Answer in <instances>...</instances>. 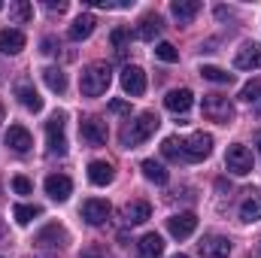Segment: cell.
<instances>
[{
	"label": "cell",
	"instance_id": "6da1fadb",
	"mask_svg": "<svg viewBox=\"0 0 261 258\" xmlns=\"http://www.w3.org/2000/svg\"><path fill=\"white\" fill-rule=\"evenodd\" d=\"M110 82H113V70H110L107 61H91V64L82 67V73H79V88H82L85 97H100V94H107Z\"/></svg>",
	"mask_w": 261,
	"mask_h": 258
},
{
	"label": "cell",
	"instance_id": "7a4b0ae2",
	"mask_svg": "<svg viewBox=\"0 0 261 258\" xmlns=\"http://www.w3.org/2000/svg\"><path fill=\"white\" fill-rule=\"evenodd\" d=\"M161 125V119L155 116V113H140L134 122H128L125 128H122V146L125 149H137V146H143L155 131Z\"/></svg>",
	"mask_w": 261,
	"mask_h": 258
},
{
	"label": "cell",
	"instance_id": "3957f363",
	"mask_svg": "<svg viewBox=\"0 0 261 258\" xmlns=\"http://www.w3.org/2000/svg\"><path fill=\"white\" fill-rule=\"evenodd\" d=\"M200 113H203L206 122H216V125H231L234 122V104L225 94H203Z\"/></svg>",
	"mask_w": 261,
	"mask_h": 258
},
{
	"label": "cell",
	"instance_id": "277c9868",
	"mask_svg": "<svg viewBox=\"0 0 261 258\" xmlns=\"http://www.w3.org/2000/svg\"><path fill=\"white\" fill-rule=\"evenodd\" d=\"M210 152H213V137L203 131H195L189 140H182V161H203L210 158Z\"/></svg>",
	"mask_w": 261,
	"mask_h": 258
},
{
	"label": "cell",
	"instance_id": "5b68a950",
	"mask_svg": "<svg viewBox=\"0 0 261 258\" xmlns=\"http://www.w3.org/2000/svg\"><path fill=\"white\" fill-rule=\"evenodd\" d=\"M225 167H228L234 176H246V173H252V152H249L243 143L228 146V152H225Z\"/></svg>",
	"mask_w": 261,
	"mask_h": 258
},
{
	"label": "cell",
	"instance_id": "8992f818",
	"mask_svg": "<svg viewBox=\"0 0 261 258\" xmlns=\"http://www.w3.org/2000/svg\"><path fill=\"white\" fill-rule=\"evenodd\" d=\"M12 91H15V97L21 100V107H28L31 113H40V110H43V97H40V91L34 88V82H31L28 76H21V79H15V85H12Z\"/></svg>",
	"mask_w": 261,
	"mask_h": 258
},
{
	"label": "cell",
	"instance_id": "52a82bcc",
	"mask_svg": "<svg viewBox=\"0 0 261 258\" xmlns=\"http://www.w3.org/2000/svg\"><path fill=\"white\" fill-rule=\"evenodd\" d=\"M79 134H82V140H85L88 146H103L107 137H110L107 122H100V119H94V116H88V119L79 122Z\"/></svg>",
	"mask_w": 261,
	"mask_h": 258
},
{
	"label": "cell",
	"instance_id": "ba28073f",
	"mask_svg": "<svg viewBox=\"0 0 261 258\" xmlns=\"http://www.w3.org/2000/svg\"><path fill=\"white\" fill-rule=\"evenodd\" d=\"M46 140H49V152H52V155H64L67 152L64 116H52V119L46 122Z\"/></svg>",
	"mask_w": 261,
	"mask_h": 258
},
{
	"label": "cell",
	"instance_id": "9c48e42d",
	"mask_svg": "<svg viewBox=\"0 0 261 258\" xmlns=\"http://www.w3.org/2000/svg\"><path fill=\"white\" fill-rule=\"evenodd\" d=\"M110 213H113V207H110V200H103V197H88V200L82 203V219H85L88 225H103V222L110 219Z\"/></svg>",
	"mask_w": 261,
	"mask_h": 258
},
{
	"label": "cell",
	"instance_id": "30bf717a",
	"mask_svg": "<svg viewBox=\"0 0 261 258\" xmlns=\"http://www.w3.org/2000/svg\"><path fill=\"white\" fill-rule=\"evenodd\" d=\"M197 252L203 258H228L231 255V240L222 237V234H210L197 243Z\"/></svg>",
	"mask_w": 261,
	"mask_h": 258
},
{
	"label": "cell",
	"instance_id": "8fae6325",
	"mask_svg": "<svg viewBox=\"0 0 261 258\" xmlns=\"http://www.w3.org/2000/svg\"><path fill=\"white\" fill-rule=\"evenodd\" d=\"M197 228V216L195 213H176V216H170L167 219V231L176 237V240H186V237H192Z\"/></svg>",
	"mask_w": 261,
	"mask_h": 258
},
{
	"label": "cell",
	"instance_id": "7c38bea8",
	"mask_svg": "<svg viewBox=\"0 0 261 258\" xmlns=\"http://www.w3.org/2000/svg\"><path fill=\"white\" fill-rule=\"evenodd\" d=\"M237 70H258L261 67V43H243L234 58Z\"/></svg>",
	"mask_w": 261,
	"mask_h": 258
},
{
	"label": "cell",
	"instance_id": "4fadbf2b",
	"mask_svg": "<svg viewBox=\"0 0 261 258\" xmlns=\"http://www.w3.org/2000/svg\"><path fill=\"white\" fill-rule=\"evenodd\" d=\"M122 88H125V94H130V97H140L146 91V73L140 67L128 64L122 70Z\"/></svg>",
	"mask_w": 261,
	"mask_h": 258
},
{
	"label": "cell",
	"instance_id": "5bb4252c",
	"mask_svg": "<svg viewBox=\"0 0 261 258\" xmlns=\"http://www.w3.org/2000/svg\"><path fill=\"white\" fill-rule=\"evenodd\" d=\"M73 192V183H70V176L64 173H52L49 179H46V194L52 197V200H58V203H64L67 197Z\"/></svg>",
	"mask_w": 261,
	"mask_h": 258
},
{
	"label": "cell",
	"instance_id": "9a60e30c",
	"mask_svg": "<svg viewBox=\"0 0 261 258\" xmlns=\"http://www.w3.org/2000/svg\"><path fill=\"white\" fill-rule=\"evenodd\" d=\"M240 219L243 222H261V189H249L240 203Z\"/></svg>",
	"mask_w": 261,
	"mask_h": 258
},
{
	"label": "cell",
	"instance_id": "2e32d148",
	"mask_svg": "<svg viewBox=\"0 0 261 258\" xmlns=\"http://www.w3.org/2000/svg\"><path fill=\"white\" fill-rule=\"evenodd\" d=\"M94 28H97V18H94L91 12H85V15H79V18L70 24L67 37H70L73 43H82V40H88V37L94 34Z\"/></svg>",
	"mask_w": 261,
	"mask_h": 258
},
{
	"label": "cell",
	"instance_id": "e0dca14e",
	"mask_svg": "<svg viewBox=\"0 0 261 258\" xmlns=\"http://www.w3.org/2000/svg\"><path fill=\"white\" fill-rule=\"evenodd\" d=\"M122 219H125V225H143V222L152 219V207L146 200H130L122 210Z\"/></svg>",
	"mask_w": 261,
	"mask_h": 258
},
{
	"label": "cell",
	"instance_id": "ac0fdd59",
	"mask_svg": "<svg viewBox=\"0 0 261 258\" xmlns=\"http://www.w3.org/2000/svg\"><path fill=\"white\" fill-rule=\"evenodd\" d=\"M37 243H40V246H67V243H70V234H67L58 222H52V225H46V228L37 234Z\"/></svg>",
	"mask_w": 261,
	"mask_h": 258
},
{
	"label": "cell",
	"instance_id": "d6986e66",
	"mask_svg": "<svg viewBox=\"0 0 261 258\" xmlns=\"http://www.w3.org/2000/svg\"><path fill=\"white\" fill-rule=\"evenodd\" d=\"M192 100H195V94H192L189 88H173V91H167V97H164V107H167L170 113H189Z\"/></svg>",
	"mask_w": 261,
	"mask_h": 258
},
{
	"label": "cell",
	"instance_id": "ffe728a7",
	"mask_svg": "<svg viewBox=\"0 0 261 258\" xmlns=\"http://www.w3.org/2000/svg\"><path fill=\"white\" fill-rule=\"evenodd\" d=\"M6 146L12 149V152H18V155H24L31 146H34V140H31V134L28 128H21V125H12V128L6 131Z\"/></svg>",
	"mask_w": 261,
	"mask_h": 258
},
{
	"label": "cell",
	"instance_id": "44dd1931",
	"mask_svg": "<svg viewBox=\"0 0 261 258\" xmlns=\"http://www.w3.org/2000/svg\"><path fill=\"white\" fill-rule=\"evenodd\" d=\"M113 176H116V170L110 161H91L88 164V183L91 186H110Z\"/></svg>",
	"mask_w": 261,
	"mask_h": 258
},
{
	"label": "cell",
	"instance_id": "7402d4cb",
	"mask_svg": "<svg viewBox=\"0 0 261 258\" xmlns=\"http://www.w3.org/2000/svg\"><path fill=\"white\" fill-rule=\"evenodd\" d=\"M21 49H24V34L21 31H15V28L0 31V52L3 55H18Z\"/></svg>",
	"mask_w": 261,
	"mask_h": 258
},
{
	"label": "cell",
	"instance_id": "603a6c76",
	"mask_svg": "<svg viewBox=\"0 0 261 258\" xmlns=\"http://www.w3.org/2000/svg\"><path fill=\"white\" fill-rule=\"evenodd\" d=\"M161 24H164V21H161L158 15H146V18H143V21L137 24L134 37H137V40H143V43H152V40H155V37L161 34Z\"/></svg>",
	"mask_w": 261,
	"mask_h": 258
},
{
	"label": "cell",
	"instance_id": "cb8c5ba5",
	"mask_svg": "<svg viewBox=\"0 0 261 258\" xmlns=\"http://www.w3.org/2000/svg\"><path fill=\"white\" fill-rule=\"evenodd\" d=\"M137 252H140V258H161L164 255V240L158 234H146L137 243Z\"/></svg>",
	"mask_w": 261,
	"mask_h": 258
},
{
	"label": "cell",
	"instance_id": "d4e9b609",
	"mask_svg": "<svg viewBox=\"0 0 261 258\" xmlns=\"http://www.w3.org/2000/svg\"><path fill=\"white\" fill-rule=\"evenodd\" d=\"M140 170H143V176H146L149 183H155V186H164V183L170 179V173L164 170V164H158L155 158H146V161L140 164Z\"/></svg>",
	"mask_w": 261,
	"mask_h": 258
},
{
	"label": "cell",
	"instance_id": "484cf974",
	"mask_svg": "<svg viewBox=\"0 0 261 258\" xmlns=\"http://www.w3.org/2000/svg\"><path fill=\"white\" fill-rule=\"evenodd\" d=\"M170 12L179 21H192L197 12H200V0H173L170 3Z\"/></svg>",
	"mask_w": 261,
	"mask_h": 258
},
{
	"label": "cell",
	"instance_id": "4316f807",
	"mask_svg": "<svg viewBox=\"0 0 261 258\" xmlns=\"http://www.w3.org/2000/svg\"><path fill=\"white\" fill-rule=\"evenodd\" d=\"M43 82H46L49 91H55V94H64L67 91V76H64V70H58V67H46V70H43Z\"/></svg>",
	"mask_w": 261,
	"mask_h": 258
},
{
	"label": "cell",
	"instance_id": "83f0119b",
	"mask_svg": "<svg viewBox=\"0 0 261 258\" xmlns=\"http://www.w3.org/2000/svg\"><path fill=\"white\" fill-rule=\"evenodd\" d=\"M31 18H34V6H31L28 0L9 3V21H12V24H28Z\"/></svg>",
	"mask_w": 261,
	"mask_h": 258
},
{
	"label": "cell",
	"instance_id": "f1b7e54d",
	"mask_svg": "<svg viewBox=\"0 0 261 258\" xmlns=\"http://www.w3.org/2000/svg\"><path fill=\"white\" fill-rule=\"evenodd\" d=\"M200 76L210 79V82H219V85H231V82H234V73H228V70H222V67H213V64L200 67Z\"/></svg>",
	"mask_w": 261,
	"mask_h": 258
},
{
	"label": "cell",
	"instance_id": "f546056e",
	"mask_svg": "<svg viewBox=\"0 0 261 258\" xmlns=\"http://www.w3.org/2000/svg\"><path fill=\"white\" fill-rule=\"evenodd\" d=\"M40 213H43V210H40L37 203H18V207L12 210V216H15V222H18V225H31Z\"/></svg>",
	"mask_w": 261,
	"mask_h": 258
},
{
	"label": "cell",
	"instance_id": "4dcf8cb0",
	"mask_svg": "<svg viewBox=\"0 0 261 258\" xmlns=\"http://www.w3.org/2000/svg\"><path fill=\"white\" fill-rule=\"evenodd\" d=\"M161 152H164V158H170V161H182V140L167 137V140L161 143Z\"/></svg>",
	"mask_w": 261,
	"mask_h": 258
},
{
	"label": "cell",
	"instance_id": "1f68e13d",
	"mask_svg": "<svg viewBox=\"0 0 261 258\" xmlns=\"http://www.w3.org/2000/svg\"><path fill=\"white\" fill-rule=\"evenodd\" d=\"M258 97H261V79H249V82L240 88V100L252 104V100H258Z\"/></svg>",
	"mask_w": 261,
	"mask_h": 258
},
{
	"label": "cell",
	"instance_id": "d6a6232c",
	"mask_svg": "<svg viewBox=\"0 0 261 258\" xmlns=\"http://www.w3.org/2000/svg\"><path fill=\"white\" fill-rule=\"evenodd\" d=\"M155 55H158L164 64H176V61H179V52H176L170 43H158V46H155Z\"/></svg>",
	"mask_w": 261,
	"mask_h": 258
},
{
	"label": "cell",
	"instance_id": "836d02e7",
	"mask_svg": "<svg viewBox=\"0 0 261 258\" xmlns=\"http://www.w3.org/2000/svg\"><path fill=\"white\" fill-rule=\"evenodd\" d=\"M12 189H15V194H31L34 192V186H31L28 176H15V179H12Z\"/></svg>",
	"mask_w": 261,
	"mask_h": 258
},
{
	"label": "cell",
	"instance_id": "e575fe53",
	"mask_svg": "<svg viewBox=\"0 0 261 258\" xmlns=\"http://www.w3.org/2000/svg\"><path fill=\"white\" fill-rule=\"evenodd\" d=\"M125 40H128V31H113V46H116V52L119 55H125Z\"/></svg>",
	"mask_w": 261,
	"mask_h": 258
},
{
	"label": "cell",
	"instance_id": "d590c367",
	"mask_svg": "<svg viewBox=\"0 0 261 258\" xmlns=\"http://www.w3.org/2000/svg\"><path fill=\"white\" fill-rule=\"evenodd\" d=\"M110 113L125 116V113H130V104H128V100H110Z\"/></svg>",
	"mask_w": 261,
	"mask_h": 258
},
{
	"label": "cell",
	"instance_id": "8d00e7d4",
	"mask_svg": "<svg viewBox=\"0 0 261 258\" xmlns=\"http://www.w3.org/2000/svg\"><path fill=\"white\" fill-rule=\"evenodd\" d=\"M79 258H107V255H103V249H100V246H88V249H82V252H79Z\"/></svg>",
	"mask_w": 261,
	"mask_h": 258
},
{
	"label": "cell",
	"instance_id": "74e56055",
	"mask_svg": "<svg viewBox=\"0 0 261 258\" xmlns=\"http://www.w3.org/2000/svg\"><path fill=\"white\" fill-rule=\"evenodd\" d=\"M49 12H67V0H46Z\"/></svg>",
	"mask_w": 261,
	"mask_h": 258
},
{
	"label": "cell",
	"instance_id": "f35d334b",
	"mask_svg": "<svg viewBox=\"0 0 261 258\" xmlns=\"http://www.w3.org/2000/svg\"><path fill=\"white\" fill-rule=\"evenodd\" d=\"M43 52H46V55L58 52V40H55V37H46V40H43Z\"/></svg>",
	"mask_w": 261,
	"mask_h": 258
},
{
	"label": "cell",
	"instance_id": "ab89813d",
	"mask_svg": "<svg viewBox=\"0 0 261 258\" xmlns=\"http://www.w3.org/2000/svg\"><path fill=\"white\" fill-rule=\"evenodd\" d=\"M3 119H6V110H3V104H0V125H3Z\"/></svg>",
	"mask_w": 261,
	"mask_h": 258
},
{
	"label": "cell",
	"instance_id": "60d3db41",
	"mask_svg": "<svg viewBox=\"0 0 261 258\" xmlns=\"http://www.w3.org/2000/svg\"><path fill=\"white\" fill-rule=\"evenodd\" d=\"M173 258H189V255H182V252H179V255H173Z\"/></svg>",
	"mask_w": 261,
	"mask_h": 258
},
{
	"label": "cell",
	"instance_id": "b9f144b4",
	"mask_svg": "<svg viewBox=\"0 0 261 258\" xmlns=\"http://www.w3.org/2000/svg\"><path fill=\"white\" fill-rule=\"evenodd\" d=\"M258 152H261V134H258Z\"/></svg>",
	"mask_w": 261,
	"mask_h": 258
},
{
	"label": "cell",
	"instance_id": "7bdbcfd3",
	"mask_svg": "<svg viewBox=\"0 0 261 258\" xmlns=\"http://www.w3.org/2000/svg\"><path fill=\"white\" fill-rule=\"evenodd\" d=\"M0 237H3V225H0Z\"/></svg>",
	"mask_w": 261,
	"mask_h": 258
},
{
	"label": "cell",
	"instance_id": "ee69618b",
	"mask_svg": "<svg viewBox=\"0 0 261 258\" xmlns=\"http://www.w3.org/2000/svg\"><path fill=\"white\" fill-rule=\"evenodd\" d=\"M0 9H3V3H0Z\"/></svg>",
	"mask_w": 261,
	"mask_h": 258
},
{
	"label": "cell",
	"instance_id": "f6af8a7d",
	"mask_svg": "<svg viewBox=\"0 0 261 258\" xmlns=\"http://www.w3.org/2000/svg\"><path fill=\"white\" fill-rule=\"evenodd\" d=\"M0 258H3V255H0Z\"/></svg>",
	"mask_w": 261,
	"mask_h": 258
}]
</instances>
